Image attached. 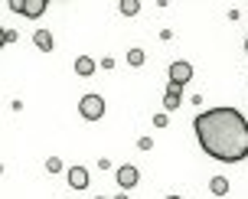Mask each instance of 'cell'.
Here are the masks:
<instances>
[{"label":"cell","instance_id":"cell-6","mask_svg":"<svg viewBox=\"0 0 248 199\" xmlns=\"http://www.w3.org/2000/svg\"><path fill=\"white\" fill-rule=\"evenodd\" d=\"M46 3H49V0H23V16L39 20V16L46 13Z\"/></svg>","mask_w":248,"mask_h":199},{"label":"cell","instance_id":"cell-17","mask_svg":"<svg viewBox=\"0 0 248 199\" xmlns=\"http://www.w3.org/2000/svg\"><path fill=\"white\" fill-rule=\"evenodd\" d=\"M3 46H7V30L0 26V49H3Z\"/></svg>","mask_w":248,"mask_h":199},{"label":"cell","instance_id":"cell-22","mask_svg":"<svg viewBox=\"0 0 248 199\" xmlns=\"http://www.w3.org/2000/svg\"><path fill=\"white\" fill-rule=\"evenodd\" d=\"M95 199H105V196H95Z\"/></svg>","mask_w":248,"mask_h":199},{"label":"cell","instance_id":"cell-11","mask_svg":"<svg viewBox=\"0 0 248 199\" xmlns=\"http://www.w3.org/2000/svg\"><path fill=\"white\" fill-rule=\"evenodd\" d=\"M118 10H121L124 16H137V13H140V0H121Z\"/></svg>","mask_w":248,"mask_h":199},{"label":"cell","instance_id":"cell-19","mask_svg":"<svg viewBox=\"0 0 248 199\" xmlns=\"http://www.w3.org/2000/svg\"><path fill=\"white\" fill-rule=\"evenodd\" d=\"M167 199H183V196H167Z\"/></svg>","mask_w":248,"mask_h":199},{"label":"cell","instance_id":"cell-18","mask_svg":"<svg viewBox=\"0 0 248 199\" xmlns=\"http://www.w3.org/2000/svg\"><path fill=\"white\" fill-rule=\"evenodd\" d=\"M114 199H131V196H114Z\"/></svg>","mask_w":248,"mask_h":199},{"label":"cell","instance_id":"cell-15","mask_svg":"<svg viewBox=\"0 0 248 199\" xmlns=\"http://www.w3.org/2000/svg\"><path fill=\"white\" fill-rule=\"evenodd\" d=\"M137 147H140V150H150V147H154V140H150V137H140V140H137Z\"/></svg>","mask_w":248,"mask_h":199},{"label":"cell","instance_id":"cell-4","mask_svg":"<svg viewBox=\"0 0 248 199\" xmlns=\"http://www.w3.org/2000/svg\"><path fill=\"white\" fill-rule=\"evenodd\" d=\"M189 78H193V65L183 62V59H176V62L170 65V82H173V85H186Z\"/></svg>","mask_w":248,"mask_h":199},{"label":"cell","instance_id":"cell-8","mask_svg":"<svg viewBox=\"0 0 248 199\" xmlns=\"http://www.w3.org/2000/svg\"><path fill=\"white\" fill-rule=\"evenodd\" d=\"M95 69H98V65H95L92 56H78V59H75V75H82V78H88Z\"/></svg>","mask_w":248,"mask_h":199},{"label":"cell","instance_id":"cell-2","mask_svg":"<svg viewBox=\"0 0 248 199\" xmlns=\"http://www.w3.org/2000/svg\"><path fill=\"white\" fill-rule=\"evenodd\" d=\"M78 111L85 121H98L101 114H105V98L101 95H85V98L78 101Z\"/></svg>","mask_w":248,"mask_h":199},{"label":"cell","instance_id":"cell-3","mask_svg":"<svg viewBox=\"0 0 248 199\" xmlns=\"http://www.w3.org/2000/svg\"><path fill=\"white\" fill-rule=\"evenodd\" d=\"M114 180H118V186H121V189H131V186H137V180H140V173H137V167H131V163H124V167H118V173H114Z\"/></svg>","mask_w":248,"mask_h":199},{"label":"cell","instance_id":"cell-1","mask_svg":"<svg viewBox=\"0 0 248 199\" xmlns=\"http://www.w3.org/2000/svg\"><path fill=\"white\" fill-rule=\"evenodd\" d=\"M193 127L212 160L235 163L248 157V121L235 108H209L193 121Z\"/></svg>","mask_w":248,"mask_h":199},{"label":"cell","instance_id":"cell-9","mask_svg":"<svg viewBox=\"0 0 248 199\" xmlns=\"http://www.w3.org/2000/svg\"><path fill=\"white\" fill-rule=\"evenodd\" d=\"M33 43H36V49L49 52L52 49V33L49 30H36V33H33Z\"/></svg>","mask_w":248,"mask_h":199},{"label":"cell","instance_id":"cell-13","mask_svg":"<svg viewBox=\"0 0 248 199\" xmlns=\"http://www.w3.org/2000/svg\"><path fill=\"white\" fill-rule=\"evenodd\" d=\"M167 124H170V114H167V111L154 114V127H167Z\"/></svg>","mask_w":248,"mask_h":199},{"label":"cell","instance_id":"cell-7","mask_svg":"<svg viewBox=\"0 0 248 199\" xmlns=\"http://www.w3.org/2000/svg\"><path fill=\"white\" fill-rule=\"evenodd\" d=\"M69 186L72 189H85L88 186V170L85 167H72V170H69Z\"/></svg>","mask_w":248,"mask_h":199},{"label":"cell","instance_id":"cell-20","mask_svg":"<svg viewBox=\"0 0 248 199\" xmlns=\"http://www.w3.org/2000/svg\"><path fill=\"white\" fill-rule=\"evenodd\" d=\"M245 52H248V39H245Z\"/></svg>","mask_w":248,"mask_h":199},{"label":"cell","instance_id":"cell-21","mask_svg":"<svg viewBox=\"0 0 248 199\" xmlns=\"http://www.w3.org/2000/svg\"><path fill=\"white\" fill-rule=\"evenodd\" d=\"M0 173H3V163H0Z\"/></svg>","mask_w":248,"mask_h":199},{"label":"cell","instance_id":"cell-14","mask_svg":"<svg viewBox=\"0 0 248 199\" xmlns=\"http://www.w3.org/2000/svg\"><path fill=\"white\" fill-rule=\"evenodd\" d=\"M46 170H49V173H62V160L59 157H49V160H46Z\"/></svg>","mask_w":248,"mask_h":199},{"label":"cell","instance_id":"cell-10","mask_svg":"<svg viewBox=\"0 0 248 199\" xmlns=\"http://www.w3.org/2000/svg\"><path fill=\"white\" fill-rule=\"evenodd\" d=\"M209 189L216 193V196H225V193H229V180H225V176H212V180H209Z\"/></svg>","mask_w":248,"mask_h":199},{"label":"cell","instance_id":"cell-12","mask_svg":"<svg viewBox=\"0 0 248 199\" xmlns=\"http://www.w3.org/2000/svg\"><path fill=\"white\" fill-rule=\"evenodd\" d=\"M144 59H147L144 49H131V52H127V65H134V69H137V65H144Z\"/></svg>","mask_w":248,"mask_h":199},{"label":"cell","instance_id":"cell-16","mask_svg":"<svg viewBox=\"0 0 248 199\" xmlns=\"http://www.w3.org/2000/svg\"><path fill=\"white\" fill-rule=\"evenodd\" d=\"M10 10L13 13H23V0H10Z\"/></svg>","mask_w":248,"mask_h":199},{"label":"cell","instance_id":"cell-5","mask_svg":"<svg viewBox=\"0 0 248 199\" xmlns=\"http://www.w3.org/2000/svg\"><path fill=\"white\" fill-rule=\"evenodd\" d=\"M180 88L183 85H173V82L167 85V92H163V108H167V111H176V108H180V101H183Z\"/></svg>","mask_w":248,"mask_h":199}]
</instances>
